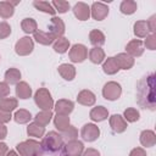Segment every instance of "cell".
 Listing matches in <instances>:
<instances>
[{
  "label": "cell",
  "instance_id": "6da1fadb",
  "mask_svg": "<svg viewBox=\"0 0 156 156\" xmlns=\"http://www.w3.org/2000/svg\"><path fill=\"white\" fill-rule=\"evenodd\" d=\"M136 96L138 102L144 108H149L151 111L155 110V74L150 73L141 78L138 83L136 88Z\"/></svg>",
  "mask_w": 156,
  "mask_h": 156
},
{
  "label": "cell",
  "instance_id": "7a4b0ae2",
  "mask_svg": "<svg viewBox=\"0 0 156 156\" xmlns=\"http://www.w3.org/2000/svg\"><path fill=\"white\" fill-rule=\"evenodd\" d=\"M41 149L49 152H58L62 150L65 143H63V138L61 134H58L57 132H49L45 136H43L41 139Z\"/></svg>",
  "mask_w": 156,
  "mask_h": 156
},
{
  "label": "cell",
  "instance_id": "3957f363",
  "mask_svg": "<svg viewBox=\"0 0 156 156\" xmlns=\"http://www.w3.org/2000/svg\"><path fill=\"white\" fill-rule=\"evenodd\" d=\"M34 102L41 111H51L54 107V99L46 88H39L35 91Z\"/></svg>",
  "mask_w": 156,
  "mask_h": 156
},
{
  "label": "cell",
  "instance_id": "277c9868",
  "mask_svg": "<svg viewBox=\"0 0 156 156\" xmlns=\"http://www.w3.org/2000/svg\"><path fill=\"white\" fill-rule=\"evenodd\" d=\"M16 150L21 156H37V154L41 150V145L34 139H28L18 143L16 145Z\"/></svg>",
  "mask_w": 156,
  "mask_h": 156
},
{
  "label": "cell",
  "instance_id": "5b68a950",
  "mask_svg": "<svg viewBox=\"0 0 156 156\" xmlns=\"http://www.w3.org/2000/svg\"><path fill=\"white\" fill-rule=\"evenodd\" d=\"M121 94H122V87L117 82H113V80L107 82L102 88V96L108 101H115L119 99Z\"/></svg>",
  "mask_w": 156,
  "mask_h": 156
},
{
  "label": "cell",
  "instance_id": "8992f818",
  "mask_svg": "<svg viewBox=\"0 0 156 156\" xmlns=\"http://www.w3.org/2000/svg\"><path fill=\"white\" fill-rule=\"evenodd\" d=\"M34 50V41L30 37H22L15 44V51L18 56H28Z\"/></svg>",
  "mask_w": 156,
  "mask_h": 156
},
{
  "label": "cell",
  "instance_id": "52a82bcc",
  "mask_svg": "<svg viewBox=\"0 0 156 156\" xmlns=\"http://www.w3.org/2000/svg\"><path fill=\"white\" fill-rule=\"evenodd\" d=\"M69 60L73 63H82L88 57V49L83 44H74L69 49Z\"/></svg>",
  "mask_w": 156,
  "mask_h": 156
},
{
  "label": "cell",
  "instance_id": "ba28073f",
  "mask_svg": "<svg viewBox=\"0 0 156 156\" xmlns=\"http://www.w3.org/2000/svg\"><path fill=\"white\" fill-rule=\"evenodd\" d=\"M83 151H84V144L78 139L67 141L62 147V152L65 156H82Z\"/></svg>",
  "mask_w": 156,
  "mask_h": 156
},
{
  "label": "cell",
  "instance_id": "9c48e42d",
  "mask_svg": "<svg viewBox=\"0 0 156 156\" xmlns=\"http://www.w3.org/2000/svg\"><path fill=\"white\" fill-rule=\"evenodd\" d=\"M80 136L83 138L84 141H88V143L95 141L100 136V129L94 123H87V124H84L82 127Z\"/></svg>",
  "mask_w": 156,
  "mask_h": 156
},
{
  "label": "cell",
  "instance_id": "30bf717a",
  "mask_svg": "<svg viewBox=\"0 0 156 156\" xmlns=\"http://www.w3.org/2000/svg\"><path fill=\"white\" fill-rule=\"evenodd\" d=\"M108 15V6L104 2H93L90 7V16L96 21H102Z\"/></svg>",
  "mask_w": 156,
  "mask_h": 156
},
{
  "label": "cell",
  "instance_id": "8fae6325",
  "mask_svg": "<svg viewBox=\"0 0 156 156\" xmlns=\"http://www.w3.org/2000/svg\"><path fill=\"white\" fill-rule=\"evenodd\" d=\"M54 108L56 115H62V116H68L73 108H74V104L71 100L67 99H60L54 104Z\"/></svg>",
  "mask_w": 156,
  "mask_h": 156
},
{
  "label": "cell",
  "instance_id": "7c38bea8",
  "mask_svg": "<svg viewBox=\"0 0 156 156\" xmlns=\"http://www.w3.org/2000/svg\"><path fill=\"white\" fill-rule=\"evenodd\" d=\"M126 52L132 56L133 58L134 57H139L144 54V43L139 39H133L130 40L127 46H126Z\"/></svg>",
  "mask_w": 156,
  "mask_h": 156
},
{
  "label": "cell",
  "instance_id": "4fadbf2b",
  "mask_svg": "<svg viewBox=\"0 0 156 156\" xmlns=\"http://www.w3.org/2000/svg\"><path fill=\"white\" fill-rule=\"evenodd\" d=\"M65 29H66V28H65V23H63V21H62L60 17L54 16V17L51 18V21H50L49 32H50L56 39H58V38H61V37L63 35Z\"/></svg>",
  "mask_w": 156,
  "mask_h": 156
},
{
  "label": "cell",
  "instance_id": "5bb4252c",
  "mask_svg": "<svg viewBox=\"0 0 156 156\" xmlns=\"http://www.w3.org/2000/svg\"><path fill=\"white\" fill-rule=\"evenodd\" d=\"M73 15L79 21H87L90 17V6L85 2H77L73 6Z\"/></svg>",
  "mask_w": 156,
  "mask_h": 156
},
{
  "label": "cell",
  "instance_id": "9a60e30c",
  "mask_svg": "<svg viewBox=\"0 0 156 156\" xmlns=\"http://www.w3.org/2000/svg\"><path fill=\"white\" fill-rule=\"evenodd\" d=\"M110 127H111V129L115 132V133H117V134H119V133H123L126 129H127V122L124 121V118H123V116H121V115H112L111 117H110Z\"/></svg>",
  "mask_w": 156,
  "mask_h": 156
},
{
  "label": "cell",
  "instance_id": "2e32d148",
  "mask_svg": "<svg viewBox=\"0 0 156 156\" xmlns=\"http://www.w3.org/2000/svg\"><path fill=\"white\" fill-rule=\"evenodd\" d=\"M77 101H78V104H80L83 106H93L96 101V96L91 90L83 89L82 91L78 93Z\"/></svg>",
  "mask_w": 156,
  "mask_h": 156
},
{
  "label": "cell",
  "instance_id": "e0dca14e",
  "mask_svg": "<svg viewBox=\"0 0 156 156\" xmlns=\"http://www.w3.org/2000/svg\"><path fill=\"white\" fill-rule=\"evenodd\" d=\"M115 60L119 67V69H130L134 66V58L129 56L127 52H119L115 56Z\"/></svg>",
  "mask_w": 156,
  "mask_h": 156
},
{
  "label": "cell",
  "instance_id": "ac0fdd59",
  "mask_svg": "<svg viewBox=\"0 0 156 156\" xmlns=\"http://www.w3.org/2000/svg\"><path fill=\"white\" fill-rule=\"evenodd\" d=\"M89 117L94 122H102L108 117V110L105 106H96L90 110Z\"/></svg>",
  "mask_w": 156,
  "mask_h": 156
},
{
  "label": "cell",
  "instance_id": "d6986e66",
  "mask_svg": "<svg viewBox=\"0 0 156 156\" xmlns=\"http://www.w3.org/2000/svg\"><path fill=\"white\" fill-rule=\"evenodd\" d=\"M140 144L145 147H152L156 144V134L151 129H145L140 133Z\"/></svg>",
  "mask_w": 156,
  "mask_h": 156
},
{
  "label": "cell",
  "instance_id": "ffe728a7",
  "mask_svg": "<svg viewBox=\"0 0 156 156\" xmlns=\"http://www.w3.org/2000/svg\"><path fill=\"white\" fill-rule=\"evenodd\" d=\"M58 71V74L65 79V80H73L74 77H76V67L73 65H69V63H62L58 66L57 68Z\"/></svg>",
  "mask_w": 156,
  "mask_h": 156
},
{
  "label": "cell",
  "instance_id": "44dd1931",
  "mask_svg": "<svg viewBox=\"0 0 156 156\" xmlns=\"http://www.w3.org/2000/svg\"><path fill=\"white\" fill-rule=\"evenodd\" d=\"M34 40L41 45H51L56 38L50 33V32H43V30H37L34 33Z\"/></svg>",
  "mask_w": 156,
  "mask_h": 156
},
{
  "label": "cell",
  "instance_id": "7402d4cb",
  "mask_svg": "<svg viewBox=\"0 0 156 156\" xmlns=\"http://www.w3.org/2000/svg\"><path fill=\"white\" fill-rule=\"evenodd\" d=\"M16 96L22 100H27L32 96V88L27 82H18L16 84Z\"/></svg>",
  "mask_w": 156,
  "mask_h": 156
},
{
  "label": "cell",
  "instance_id": "603a6c76",
  "mask_svg": "<svg viewBox=\"0 0 156 156\" xmlns=\"http://www.w3.org/2000/svg\"><path fill=\"white\" fill-rule=\"evenodd\" d=\"M133 32L135 34L136 38H146L149 34H150V30H149V27H147V23L146 21H136L134 23V27H133Z\"/></svg>",
  "mask_w": 156,
  "mask_h": 156
},
{
  "label": "cell",
  "instance_id": "cb8c5ba5",
  "mask_svg": "<svg viewBox=\"0 0 156 156\" xmlns=\"http://www.w3.org/2000/svg\"><path fill=\"white\" fill-rule=\"evenodd\" d=\"M105 34L100 29H93L89 33V40L94 45V48H101L105 44Z\"/></svg>",
  "mask_w": 156,
  "mask_h": 156
},
{
  "label": "cell",
  "instance_id": "d4e9b609",
  "mask_svg": "<svg viewBox=\"0 0 156 156\" xmlns=\"http://www.w3.org/2000/svg\"><path fill=\"white\" fill-rule=\"evenodd\" d=\"M102 71L106 74H108V76H113V74H116L119 71V67H118L115 57L110 56V57H107L104 61V63H102Z\"/></svg>",
  "mask_w": 156,
  "mask_h": 156
},
{
  "label": "cell",
  "instance_id": "484cf974",
  "mask_svg": "<svg viewBox=\"0 0 156 156\" xmlns=\"http://www.w3.org/2000/svg\"><path fill=\"white\" fill-rule=\"evenodd\" d=\"M33 6H34L37 10H39V11H41V12H44V13H49V15H51L52 17H54L55 13H56L55 9L52 7L51 2H49V1H44V0H34V1H33Z\"/></svg>",
  "mask_w": 156,
  "mask_h": 156
},
{
  "label": "cell",
  "instance_id": "4316f807",
  "mask_svg": "<svg viewBox=\"0 0 156 156\" xmlns=\"http://www.w3.org/2000/svg\"><path fill=\"white\" fill-rule=\"evenodd\" d=\"M18 106V101L16 98H4L0 99V110L6 111V112H12L16 110V107Z\"/></svg>",
  "mask_w": 156,
  "mask_h": 156
},
{
  "label": "cell",
  "instance_id": "83f0119b",
  "mask_svg": "<svg viewBox=\"0 0 156 156\" xmlns=\"http://www.w3.org/2000/svg\"><path fill=\"white\" fill-rule=\"evenodd\" d=\"M21 28L26 34H34L38 30L37 21L33 18H23L21 22Z\"/></svg>",
  "mask_w": 156,
  "mask_h": 156
},
{
  "label": "cell",
  "instance_id": "f1b7e54d",
  "mask_svg": "<svg viewBox=\"0 0 156 156\" xmlns=\"http://www.w3.org/2000/svg\"><path fill=\"white\" fill-rule=\"evenodd\" d=\"M89 60L95 63V65H100L105 61V51L101 48H93L89 51Z\"/></svg>",
  "mask_w": 156,
  "mask_h": 156
},
{
  "label": "cell",
  "instance_id": "f546056e",
  "mask_svg": "<svg viewBox=\"0 0 156 156\" xmlns=\"http://www.w3.org/2000/svg\"><path fill=\"white\" fill-rule=\"evenodd\" d=\"M5 82L7 84H17L21 79V72L18 68L11 67L5 72Z\"/></svg>",
  "mask_w": 156,
  "mask_h": 156
},
{
  "label": "cell",
  "instance_id": "4dcf8cb0",
  "mask_svg": "<svg viewBox=\"0 0 156 156\" xmlns=\"http://www.w3.org/2000/svg\"><path fill=\"white\" fill-rule=\"evenodd\" d=\"M54 126L56 127V129L58 132H65L69 126V117L68 116H62V115H56L54 117Z\"/></svg>",
  "mask_w": 156,
  "mask_h": 156
},
{
  "label": "cell",
  "instance_id": "1f68e13d",
  "mask_svg": "<svg viewBox=\"0 0 156 156\" xmlns=\"http://www.w3.org/2000/svg\"><path fill=\"white\" fill-rule=\"evenodd\" d=\"M27 134L29 136H34V138H43L45 134V127L39 126L35 122H32L27 127Z\"/></svg>",
  "mask_w": 156,
  "mask_h": 156
},
{
  "label": "cell",
  "instance_id": "d6a6232c",
  "mask_svg": "<svg viewBox=\"0 0 156 156\" xmlns=\"http://www.w3.org/2000/svg\"><path fill=\"white\" fill-rule=\"evenodd\" d=\"M13 119L16 123L18 124H26L28 123L30 119H32V115L28 110H24V108H20L15 112L13 115Z\"/></svg>",
  "mask_w": 156,
  "mask_h": 156
},
{
  "label": "cell",
  "instance_id": "836d02e7",
  "mask_svg": "<svg viewBox=\"0 0 156 156\" xmlns=\"http://www.w3.org/2000/svg\"><path fill=\"white\" fill-rule=\"evenodd\" d=\"M52 117H54V115H52L51 111H40V112H38L35 115L34 122L37 124H39V126L45 127V126H48L50 123V121H51Z\"/></svg>",
  "mask_w": 156,
  "mask_h": 156
},
{
  "label": "cell",
  "instance_id": "e575fe53",
  "mask_svg": "<svg viewBox=\"0 0 156 156\" xmlns=\"http://www.w3.org/2000/svg\"><path fill=\"white\" fill-rule=\"evenodd\" d=\"M52 48H54L55 52H57V54H65L69 49V40L67 38H65V37H61V38H58V39L55 40Z\"/></svg>",
  "mask_w": 156,
  "mask_h": 156
},
{
  "label": "cell",
  "instance_id": "d590c367",
  "mask_svg": "<svg viewBox=\"0 0 156 156\" xmlns=\"http://www.w3.org/2000/svg\"><path fill=\"white\" fill-rule=\"evenodd\" d=\"M15 13V6L11 1H0V17L10 18Z\"/></svg>",
  "mask_w": 156,
  "mask_h": 156
},
{
  "label": "cell",
  "instance_id": "8d00e7d4",
  "mask_svg": "<svg viewBox=\"0 0 156 156\" xmlns=\"http://www.w3.org/2000/svg\"><path fill=\"white\" fill-rule=\"evenodd\" d=\"M138 9V5L133 0H123L119 5V10L124 15H133Z\"/></svg>",
  "mask_w": 156,
  "mask_h": 156
},
{
  "label": "cell",
  "instance_id": "74e56055",
  "mask_svg": "<svg viewBox=\"0 0 156 156\" xmlns=\"http://www.w3.org/2000/svg\"><path fill=\"white\" fill-rule=\"evenodd\" d=\"M123 118H124L126 122L134 123V122L139 121L140 113H139V111H138L136 108H134V107H128V108H126L124 112H123Z\"/></svg>",
  "mask_w": 156,
  "mask_h": 156
},
{
  "label": "cell",
  "instance_id": "f35d334b",
  "mask_svg": "<svg viewBox=\"0 0 156 156\" xmlns=\"http://www.w3.org/2000/svg\"><path fill=\"white\" fill-rule=\"evenodd\" d=\"M51 5L55 9V11L58 13H65L69 10V2H67L65 0H55L51 2Z\"/></svg>",
  "mask_w": 156,
  "mask_h": 156
},
{
  "label": "cell",
  "instance_id": "ab89813d",
  "mask_svg": "<svg viewBox=\"0 0 156 156\" xmlns=\"http://www.w3.org/2000/svg\"><path fill=\"white\" fill-rule=\"evenodd\" d=\"M62 138L66 139L67 141L71 140H76L78 138V130L74 126H69L65 132H62Z\"/></svg>",
  "mask_w": 156,
  "mask_h": 156
},
{
  "label": "cell",
  "instance_id": "60d3db41",
  "mask_svg": "<svg viewBox=\"0 0 156 156\" xmlns=\"http://www.w3.org/2000/svg\"><path fill=\"white\" fill-rule=\"evenodd\" d=\"M11 34V27L7 22H0V39H6Z\"/></svg>",
  "mask_w": 156,
  "mask_h": 156
},
{
  "label": "cell",
  "instance_id": "b9f144b4",
  "mask_svg": "<svg viewBox=\"0 0 156 156\" xmlns=\"http://www.w3.org/2000/svg\"><path fill=\"white\" fill-rule=\"evenodd\" d=\"M144 45L149 50H156V34H149L144 41Z\"/></svg>",
  "mask_w": 156,
  "mask_h": 156
},
{
  "label": "cell",
  "instance_id": "7bdbcfd3",
  "mask_svg": "<svg viewBox=\"0 0 156 156\" xmlns=\"http://www.w3.org/2000/svg\"><path fill=\"white\" fill-rule=\"evenodd\" d=\"M10 95V85L6 82H0V99L7 98Z\"/></svg>",
  "mask_w": 156,
  "mask_h": 156
},
{
  "label": "cell",
  "instance_id": "ee69618b",
  "mask_svg": "<svg viewBox=\"0 0 156 156\" xmlns=\"http://www.w3.org/2000/svg\"><path fill=\"white\" fill-rule=\"evenodd\" d=\"M12 118V115L11 112H6V111H2L0 110V123L1 124H5V123H9Z\"/></svg>",
  "mask_w": 156,
  "mask_h": 156
},
{
  "label": "cell",
  "instance_id": "f6af8a7d",
  "mask_svg": "<svg viewBox=\"0 0 156 156\" xmlns=\"http://www.w3.org/2000/svg\"><path fill=\"white\" fill-rule=\"evenodd\" d=\"M155 21H156V15H152L147 21V27H149V30L151 32V34H155V30H156V24H155Z\"/></svg>",
  "mask_w": 156,
  "mask_h": 156
},
{
  "label": "cell",
  "instance_id": "bcb514c9",
  "mask_svg": "<svg viewBox=\"0 0 156 156\" xmlns=\"http://www.w3.org/2000/svg\"><path fill=\"white\" fill-rule=\"evenodd\" d=\"M129 156H146V151L143 147H134L129 152Z\"/></svg>",
  "mask_w": 156,
  "mask_h": 156
},
{
  "label": "cell",
  "instance_id": "7dc6e473",
  "mask_svg": "<svg viewBox=\"0 0 156 156\" xmlns=\"http://www.w3.org/2000/svg\"><path fill=\"white\" fill-rule=\"evenodd\" d=\"M82 156H100V152H99L96 149L89 147V149H87V150L83 151Z\"/></svg>",
  "mask_w": 156,
  "mask_h": 156
},
{
  "label": "cell",
  "instance_id": "c3c4849f",
  "mask_svg": "<svg viewBox=\"0 0 156 156\" xmlns=\"http://www.w3.org/2000/svg\"><path fill=\"white\" fill-rule=\"evenodd\" d=\"M7 152H9V146L5 143L0 141V156H6Z\"/></svg>",
  "mask_w": 156,
  "mask_h": 156
},
{
  "label": "cell",
  "instance_id": "681fc988",
  "mask_svg": "<svg viewBox=\"0 0 156 156\" xmlns=\"http://www.w3.org/2000/svg\"><path fill=\"white\" fill-rule=\"evenodd\" d=\"M6 135H7V128L0 123V141L4 140L6 138Z\"/></svg>",
  "mask_w": 156,
  "mask_h": 156
},
{
  "label": "cell",
  "instance_id": "f907efd6",
  "mask_svg": "<svg viewBox=\"0 0 156 156\" xmlns=\"http://www.w3.org/2000/svg\"><path fill=\"white\" fill-rule=\"evenodd\" d=\"M6 156H18V154H17L15 150H9V152H7Z\"/></svg>",
  "mask_w": 156,
  "mask_h": 156
},
{
  "label": "cell",
  "instance_id": "816d5d0a",
  "mask_svg": "<svg viewBox=\"0 0 156 156\" xmlns=\"http://www.w3.org/2000/svg\"><path fill=\"white\" fill-rule=\"evenodd\" d=\"M0 60H1V57H0Z\"/></svg>",
  "mask_w": 156,
  "mask_h": 156
}]
</instances>
